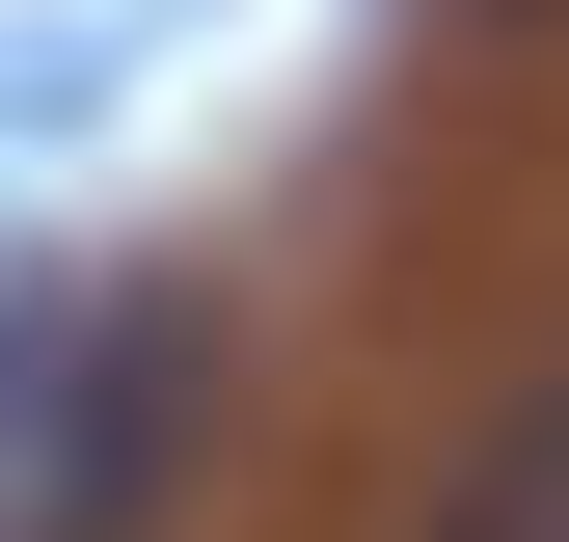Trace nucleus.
Wrapping results in <instances>:
<instances>
[{
  "label": "nucleus",
  "instance_id": "obj_1",
  "mask_svg": "<svg viewBox=\"0 0 569 542\" xmlns=\"http://www.w3.org/2000/svg\"><path fill=\"white\" fill-rule=\"evenodd\" d=\"M218 325L190 299H0V542H136L190 461Z\"/></svg>",
  "mask_w": 569,
  "mask_h": 542
},
{
  "label": "nucleus",
  "instance_id": "obj_2",
  "mask_svg": "<svg viewBox=\"0 0 569 542\" xmlns=\"http://www.w3.org/2000/svg\"><path fill=\"white\" fill-rule=\"evenodd\" d=\"M435 542H569V380H516L461 434V489H435Z\"/></svg>",
  "mask_w": 569,
  "mask_h": 542
},
{
  "label": "nucleus",
  "instance_id": "obj_3",
  "mask_svg": "<svg viewBox=\"0 0 569 542\" xmlns=\"http://www.w3.org/2000/svg\"><path fill=\"white\" fill-rule=\"evenodd\" d=\"M488 28H569V0H488Z\"/></svg>",
  "mask_w": 569,
  "mask_h": 542
}]
</instances>
